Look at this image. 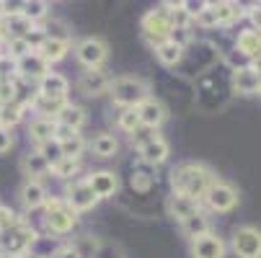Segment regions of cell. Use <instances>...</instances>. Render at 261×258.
Wrapping results in <instances>:
<instances>
[{"label":"cell","mask_w":261,"mask_h":258,"mask_svg":"<svg viewBox=\"0 0 261 258\" xmlns=\"http://www.w3.org/2000/svg\"><path fill=\"white\" fill-rule=\"evenodd\" d=\"M217 181V176L204 165V163H181L178 168H173L171 173V186H173V194L178 196H186L192 202H199L204 199L207 189Z\"/></svg>","instance_id":"1"},{"label":"cell","mask_w":261,"mask_h":258,"mask_svg":"<svg viewBox=\"0 0 261 258\" xmlns=\"http://www.w3.org/2000/svg\"><path fill=\"white\" fill-rule=\"evenodd\" d=\"M109 93H111L114 103H119L124 108H137L147 98V85L137 78H117V80H111Z\"/></svg>","instance_id":"2"},{"label":"cell","mask_w":261,"mask_h":258,"mask_svg":"<svg viewBox=\"0 0 261 258\" xmlns=\"http://www.w3.org/2000/svg\"><path fill=\"white\" fill-rule=\"evenodd\" d=\"M142 34L147 36V42H150L153 47L163 44L171 39L173 34V21H171V13L163 11V8H153L147 11L145 18H142Z\"/></svg>","instance_id":"3"},{"label":"cell","mask_w":261,"mask_h":258,"mask_svg":"<svg viewBox=\"0 0 261 258\" xmlns=\"http://www.w3.org/2000/svg\"><path fill=\"white\" fill-rule=\"evenodd\" d=\"M47 204V217H44V222H47V230L49 233H70L72 227H75L78 222V212L72 209L65 199H49L44 202Z\"/></svg>","instance_id":"4"},{"label":"cell","mask_w":261,"mask_h":258,"mask_svg":"<svg viewBox=\"0 0 261 258\" xmlns=\"http://www.w3.org/2000/svg\"><path fill=\"white\" fill-rule=\"evenodd\" d=\"M34 240H36L34 230H31L29 225H23V222H16L13 227H8V230L0 233V248L8 253V258H11V255L18 258L26 248L34 245Z\"/></svg>","instance_id":"5"},{"label":"cell","mask_w":261,"mask_h":258,"mask_svg":"<svg viewBox=\"0 0 261 258\" xmlns=\"http://www.w3.org/2000/svg\"><path fill=\"white\" fill-rule=\"evenodd\" d=\"M233 250L238 258H261V230L243 225L233 233Z\"/></svg>","instance_id":"6"},{"label":"cell","mask_w":261,"mask_h":258,"mask_svg":"<svg viewBox=\"0 0 261 258\" xmlns=\"http://www.w3.org/2000/svg\"><path fill=\"white\" fill-rule=\"evenodd\" d=\"M204 204L212 212H230L238 204V191L225 181H215L204 194Z\"/></svg>","instance_id":"7"},{"label":"cell","mask_w":261,"mask_h":258,"mask_svg":"<svg viewBox=\"0 0 261 258\" xmlns=\"http://www.w3.org/2000/svg\"><path fill=\"white\" fill-rule=\"evenodd\" d=\"M192 255L194 258H222L225 255V243L215 233H204L199 238H192Z\"/></svg>","instance_id":"8"},{"label":"cell","mask_w":261,"mask_h":258,"mask_svg":"<svg viewBox=\"0 0 261 258\" xmlns=\"http://www.w3.org/2000/svg\"><path fill=\"white\" fill-rule=\"evenodd\" d=\"M75 54H78V60L88 67V70H98V65L106 60V44L101 42V39H83L81 44H78V49H75Z\"/></svg>","instance_id":"9"},{"label":"cell","mask_w":261,"mask_h":258,"mask_svg":"<svg viewBox=\"0 0 261 258\" xmlns=\"http://www.w3.org/2000/svg\"><path fill=\"white\" fill-rule=\"evenodd\" d=\"M16 70L21 72V78L26 80H42L49 75V62H44L39 57V52H29L26 57H21L16 62Z\"/></svg>","instance_id":"10"},{"label":"cell","mask_w":261,"mask_h":258,"mask_svg":"<svg viewBox=\"0 0 261 258\" xmlns=\"http://www.w3.org/2000/svg\"><path fill=\"white\" fill-rule=\"evenodd\" d=\"M75 212H86V209H91L98 199H96V194H93V189L88 186V181L83 178V181H75L72 186L67 189V199H65Z\"/></svg>","instance_id":"11"},{"label":"cell","mask_w":261,"mask_h":258,"mask_svg":"<svg viewBox=\"0 0 261 258\" xmlns=\"http://www.w3.org/2000/svg\"><path fill=\"white\" fill-rule=\"evenodd\" d=\"M233 91L236 93H243V96H251V93H261V83H258V75L251 70V65L246 67H236L233 70Z\"/></svg>","instance_id":"12"},{"label":"cell","mask_w":261,"mask_h":258,"mask_svg":"<svg viewBox=\"0 0 261 258\" xmlns=\"http://www.w3.org/2000/svg\"><path fill=\"white\" fill-rule=\"evenodd\" d=\"M137 117H140V124L147 127V129H155L163 124L166 119V108L161 101H153V98H145L140 106H137Z\"/></svg>","instance_id":"13"},{"label":"cell","mask_w":261,"mask_h":258,"mask_svg":"<svg viewBox=\"0 0 261 258\" xmlns=\"http://www.w3.org/2000/svg\"><path fill=\"white\" fill-rule=\"evenodd\" d=\"M236 52L243 54L248 62H253L256 57H261V31H256V28L241 31L238 39H236Z\"/></svg>","instance_id":"14"},{"label":"cell","mask_w":261,"mask_h":258,"mask_svg":"<svg viewBox=\"0 0 261 258\" xmlns=\"http://www.w3.org/2000/svg\"><path fill=\"white\" fill-rule=\"evenodd\" d=\"M109 85H111V80L103 75L101 70H86L81 75V80H78V88L86 96H101V93L109 91Z\"/></svg>","instance_id":"15"},{"label":"cell","mask_w":261,"mask_h":258,"mask_svg":"<svg viewBox=\"0 0 261 258\" xmlns=\"http://www.w3.org/2000/svg\"><path fill=\"white\" fill-rule=\"evenodd\" d=\"M140 155L145 163H150V165H161L166 158H168V142L163 137H150L142 147H140Z\"/></svg>","instance_id":"16"},{"label":"cell","mask_w":261,"mask_h":258,"mask_svg":"<svg viewBox=\"0 0 261 258\" xmlns=\"http://www.w3.org/2000/svg\"><path fill=\"white\" fill-rule=\"evenodd\" d=\"M88 181V186L93 189L96 199H106L117 191V176L114 173H109V170H101V173H93L86 178Z\"/></svg>","instance_id":"17"},{"label":"cell","mask_w":261,"mask_h":258,"mask_svg":"<svg viewBox=\"0 0 261 258\" xmlns=\"http://www.w3.org/2000/svg\"><path fill=\"white\" fill-rule=\"evenodd\" d=\"M39 88H42L39 96H44V98H55V101H65L70 83H67V78L57 75V72H49L47 78H42V85H39Z\"/></svg>","instance_id":"18"},{"label":"cell","mask_w":261,"mask_h":258,"mask_svg":"<svg viewBox=\"0 0 261 258\" xmlns=\"http://www.w3.org/2000/svg\"><path fill=\"white\" fill-rule=\"evenodd\" d=\"M197 212H199V202H192V199L178 196V194H173V196L168 199V214L176 217L178 222H186V219L194 217Z\"/></svg>","instance_id":"19"},{"label":"cell","mask_w":261,"mask_h":258,"mask_svg":"<svg viewBox=\"0 0 261 258\" xmlns=\"http://www.w3.org/2000/svg\"><path fill=\"white\" fill-rule=\"evenodd\" d=\"M36 52H39V57H42L44 62H60V60L67 54V42H65V39H52V36H47V39L39 42Z\"/></svg>","instance_id":"20"},{"label":"cell","mask_w":261,"mask_h":258,"mask_svg":"<svg viewBox=\"0 0 261 258\" xmlns=\"http://www.w3.org/2000/svg\"><path fill=\"white\" fill-rule=\"evenodd\" d=\"M31 106H34V111L39 114V119H52V122H55V117H60V111L67 106V101H55V98L36 96V98L31 101Z\"/></svg>","instance_id":"21"},{"label":"cell","mask_w":261,"mask_h":258,"mask_svg":"<svg viewBox=\"0 0 261 258\" xmlns=\"http://www.w3.org/2000/svg\"><path fill=\"white\" fill-rule=\"evenodd\" d=\"M55 132H57V122H52V119H34L29 127V137L36 145H44V142L55 139Z\"/></svg>","instance_id":"22"},{"label":"cell","mask_w":261,"mask_h":258,"mask_svg":"<svg viewBox=\"0 0 261 258\" xmlns=\"http://www.w3.org/2000/svg\"><path fill=\"white\" fill-rule=\"evenodd\" d=\"M210 8L217 18V26H230L243 16V8L236 6V3H210Z\"/></svg>","instance_id":"23"},{"label":"cell","mask_w":261,"mask_h":258,"mask_svg":"<svg viewBox=\"0 0 261 258\" xmlns=\"http://www.w3.org/2000/svg\"><path fill=\"white\" fill-rule=\"evenodd\" d=\"M21 202H23V207H29V209L42 207V204L47 202L44 186H42L39 181H26V186L21 189Z\"/></svg>","instance_id":"24"},{"label":"cell","mask_w":261,"mask_h":258,"mask_svg":"<svg viewBox=\"0 0 261 258\" xmlns=\"http://www.w3.org/2000/svg\"><path fill=\"white\" fill-rule=\"evenodd\" d=\"M57 119H60L57 124L70 127V129H75V132H78V129L83 127V122H86V114H83V108H81V106H70V103H67L62 111H60Z\"/></svg>","instance_id":"25"},{"label":"cell","mask_w":261,"mask_h":258,"mask_svg":"<svg viewBox=\"0 0 261 258\" xmlns=\"http://www.w3.org/2000/svg\"><path fill=\"white\" fill-rule=\"evenodd\" d=\"M91 150H93L98 158H111V155L117 153V139H114V134H98V137H93Z\"/></svg>","instance_id":"26"},{"label":"cell","mask_w":261,"mask_h":258,"mask_svg":"<svg viewBox=\"0 0 261 258\" xmlns=\"http://www.w3.org/2000/svg\"><path fill=\"white\" fill-rule=\"evenodd\" d=\"M155 54H158V60L163 62V65H176L178 60H181V54H184V47H178L176 42H163V44H158L155 47Z\"/></svg>","instance_id":"27"},{"label":"cell","mask_w":261,"mask_h":258,"mask_svg":"<svg viewBox=\"0 0 261 258\" xmlns=\"http://www.w3.org/2000/svg\"><path fill=\"white\" fill-rule=\"evenodd\" d=\"M181 227H184V233L189 235V238H199V235L210 233V222H207V217L202 212H197L194 217L186 219V222H181Z\"/></svg>","instance_id":"28"},{"label":"cell","mask_w":261,"mask_h":258,"mask_svg":"<svg viewBox=\"0 0 261 258\" xmlns=\"http://www.w3.org/2000/svg\"><path fill=\"white\" fill-rule=\"evenodd\" d=\"M21 114H23V106L16 103V101H13V103H6V106H0V124H3V129L18 124V122H21Z\"/></svg>","instance_id":"29"},{"label":"cell","mask_w":261,"mask_h":258,"mask_svg":"<svg viewBox=\"0 0 261 258\" xmlns=\"http://www.w3.org/2000/svg\"><path fill=\"white\" fill-rule=\"evenodd\" d=\"M39 155H42V158H44V163L52 168L55 163H60V160H62V147H60V142H57V139H49V142L39 145Z\"/></svg>","instance_id":"30"},{"label":"cell","mask_w":261,"mask_h":258,"mask_svg":"<svg viewBox=\"0 0 261 258\" xmlns=\"http://www.w3.org/2000/svg\"><path fill=\"white\" fill-rule=\"evenodd\" d=\"M60 147H62V158L78 160V158H81V153H83V139H81V134H72V137L62 139V142H60Z\"/></svg>","instance_id":"31"},{"label":"cell","mask_w":261,"mask_h":258,"mask_svg":"<svg viewBox=\"0 0 261 258\" xmlns=\"http://www.w3.org/2000/svg\"><path fill=\"white\" fill-rule=\"evenodd\" d=\"M117 124H119V129L135 134V132L142 127V124H140V117H137V108H124V111L119 114V119H117Z\"/></svg>","instance_id":"32"},{"label":"cell","mask_w":261,"mask_h":258,"mask_svg":"<svg viewBox=\"0 0 261 258\" xmlns=\"http://www.w3.org/2000/svg\"><path fill=\"white\" fill-rule=\"evenodd\" d=\"M23 168H26V173H29V176H42L49 165L44 163V158H42L39 153H29V155H26V160H23Z\"/></svg>","instance_id":"33"},{"label":"cell","mask_w":261,"mask_h":258,"mask_svg":"<svg viewBox=\"0 0 261 258\" xmlns=\"http://www.w3.org/2000/svg\"><path fill=\"white\" fill-rule=\"evenodd\" d=\"M52 170H55L60 178H70V176H75V173H78V160L62 158L60 163H55V165H52Z\"/></svg>","instance_id":"34"},{"label":"cell","mask_w":261,"mask_h":258,"mask_svg":"<svg viewBox=\"0 0 261 258\" xmlns=\"http://www.w3.org/2000/svg\"><path fill=\"white\" fill-rule=\"evenodd\" d=\"M13 101H16V83L11 78H3L0 80V106L13 103Z\"/></svg>","instance_id":"35"},{"label":"cell","mask_w":261,"mask_h":258,"mask_svg":"<svg viewBox=\"0 0 261 258\" xmlns=\"http://www.w3.org/2000/svg\"><path fill=\"white\" fill-rule=\"evenodd\" d=\"M29 52H31V44H29L26 39H11V42H8V54H13L16 60L26 57Z\"/></svg>","instance_id":"36"},{"label":"cell","mask_w":261,"mask_h":258,"mask_svg":"<svg viewBox=\"0 0 261 258\" xmlns=\"http://www.w3.org/2000/svg\"><path fill=\"white\" fill-rule=\"evenodd\" d=\"M13 225H16V214L11 209H6V207H0V233L13 227Z\"/></svg>","instance_id":"37"},{"label":"cell","mask_w":261,"mask_h":258,"mask_svg":"<svg viewBox=\"0 0 261 258\" xmlns=\"http://www.w3.org/2000/svg\"><path fill=\"white\" fill-rule=\"evenodd\" d=\"M197 21L204 26V28H212V26H217V18H215V13H212V8L207 6V11H202L199 16H197Z\"/></svg>","instance_id":"38"},{"label":"cell","mask_w":261,"mask_h":258,"mask_svg":"<svg viewBox=\"0 0 261 258\" xmlns=\"http://www.w3.org/2000/svg\"><path fill=\"white\" fill-rule=\"evenodd\" d=\"M11 147H13V137H11V132L0 127V155H3V153H8Z\"/></svg>","instance_id":"39"},{"label":"cell","mask_w":261,"mask_h":258,"mask_svg":"<svg viewBox=\"0 0 261 258\" xmlns=\"http://www.w3.org/2000/svg\"><path fill=\"white\" fill-rule=\"evenodd\" d=\"M248 18L253 21V28L261 31V3H253V6L248 8Z\"/></svg>","instance_id":"40"},{"label":"cell","mask_w":261,"mask_h":258,"mask_svg":"<svg viewBox=\"0 0 261 258\" xmlns=\"http://www.w3.org/2000/svg\"><path fill=\"white\" fill-rule=\"evenodd\" d=\"M57 258H81V253L72 248V245H65L62 250H57Z\"/></svg>","instance_id":"41"},{"label":"cell","mask_w":261,"mask_h":258,"mask_svg":"<svg viewBox=\"0 0 261 258\" xmlns=\"http://www.w3.org/2000/svg\"><path fill=\"white\" fill-rule=\"evenodd\" d=\"M3 8H6V3H0V16H3Z\"/></svg>","instance_id":"42"}]
</instances>
